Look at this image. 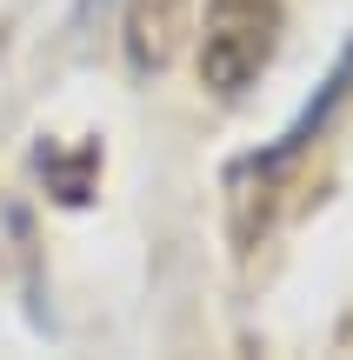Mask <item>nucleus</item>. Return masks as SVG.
<instances>
[{
    "label": "nucleus",
    "mask_w": 353,
    "mask_h": 360,
    "mask_svg": "<svg viewBox=\"0 0 353 360\" xmlns=\"http://www.w3.org/2000/svg\"><path fill=\"white\" fill-rule=\"evenodd\" d=\"M353 101V40H347V47H340V60H333V74L327 80H320V94H314V101H307L300 107V114H293L287 120V134H280V141L274 147H267V154H253L247 160V167H260V174H274V167H287V160L293 154H307V147H314L320 141V134H327V120L333 114H340V107Z\"/></svg>",
    "instance_id": "f03ea898"
},
{
    "label": "nucleus",
    "mask_w": 353,
    "mask_h": 360,
    "mask_svg": "<svg viewBox=\"0 0 353 360\" xmlns=\"http://www.w3.org/2000/svg\"><path fill=\"white\" fill-rule=\"evenodd\" d=\"M280 47V0H213L200 27V87L234 101L267 74Z\"/></svg>",
    "instance_id": "f257e3e1"
},
{
    "label": "nucleus",
    "mask_w": 353,
    "mask_h": 360,
    "mask_svg": "<svg viewBox=\"0 0 353 360\" xmlns=\"http://www.w3.org/2000/svg\"><path fill=\"white\" fill-rule=\"evenodd\" d=\"M187 40V0H127V67L160 74Z\"/></svg>",
    "instance_id": "7ed1b4c3"
}]
</instances>
